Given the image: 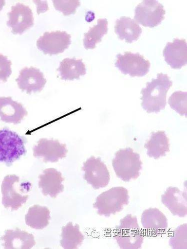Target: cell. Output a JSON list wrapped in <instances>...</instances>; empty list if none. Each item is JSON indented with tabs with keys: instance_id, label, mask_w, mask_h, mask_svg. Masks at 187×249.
Returning <instances> with one entry per match:
<instances>
[{
	"instance_id": "1",
	"label": "cell",
	"mask_w": 187,
	"mask_h": 249,
	"mask_svg": "<svg viewBox=\"0 0 187 249\" xmlns=\"http://www.w3.org/2000/svg\"><path fill=\"white\" fill-rule=\"evenodd\" d=\"M172 81L167 74H157L156 79H153L143 89L141 106L148 113H159L165 108L167 101L166 96L172 86Z\"/></svg>"
},
{
	"instance_id": "2",
	"label": "cell",
	"mask_w": 187,
	"mask_h": 249,
	"mask_svg": "<svg viewBox=\"0 0 187 249\" xmlns=\"http://www.w3.org/2000/svg\"><path fill=\"white\" fill-rule=\"evenodd\" d=\"M32 184L28 181H20L16 175L5 177L1 186L2 204L12 211L19 210L28 200Z\"/></svg>"
},
{
	"instance_id": "3",
	"label": "cell",
	"mask_w": 187,
	"mask_h": 249,
	"mask_svg": "<svg viewBox=\"0 0 187 249\" xmlns=\"http://www.w3.org/2000/svg\"><path fill=\"white\" fill-rule=\"evenodd\" d=\"M140 155L131 148L117 151L112 160V166L117 177L124 181L137 178L142 170Z\"/></svg>"
},
{
	"instance_id": "4",
	"label": "cell",
	"mask_w": 187,
	"mask_h": 249,
	"mask_svg": "<svg viewBox=\"0 0 187 249\" xmlns=\"http://www.w3.org/2000/svg\"><path fill=\"white\" fill-rule=\"evenodd\" d=\"M128 191L123 187H116L100 195L94 205L100 215L109 217L121 212L129 203Z\"/></svg>"
},
{
	"instance_id": "5",
	"label": "cell",
	"mask_w": 187,
	"mask_h": 249,
	"mask_svg": "<svg viewBox=\"0 0 187 249\" xmlns=\"http://www.w3.org/2000/svg\"><path fill=\"white\" fill-rule=\"evenodd\" d=\"M114 238L121 249H138L141 248L144 236L137 218L131 214L122 219L116 227Z\"/></svg>"
},
{
	"instance_id": "6",
	"label": "cell",
	"mask_w": 187,
	"mask_h": 249,
	"mask_svg": "<svg viewBox=\"0 0 187 249\" xmlns=\"http://www.w3.org/2000/svg\"><path fill=\"white\" fill-rule=\"evenodd\" d=\"M26 152L22 137L8 129L0 130V162L11 165Z\"/></svg>"
},
{
	"instance_id": "7",
	"label": "cell",
	"mask_w": 187,
	"mask_h": 249,
	"mask_svg": "<svg viewBox=\"0 0 187 249\" xmlns=\"http://www.w3.org/2000/svg\"><path fill=\"white\" fill-rule=\"evenodd\" d=\"M164 6L155 0H146L135 8L134 19L136 23L145 27L154 28L165 18Z\"/></svg>"
},
{
	"instance_id": "8",
	"label": "cell",
	"mask_w": 187,
	"mask_h": 249,
	"mask_svg": "<svg viewBox=\"0 0 187 249\" xmlns=\"http://www.w3.org/2000/svg\"><path fill=\"white\" fill-rule=\"evenodd\" d=\"M115 66L122 73L131 77H143L150 71L151 64L139 53L126 52L123 55H116Z\"/></svg>"
},
{
	"instance_id": "9",
	"label": "cell",
	"mask_w": 187,
	"mask_h": 249,
	"mask_svg": "<svg viewBox=\"0 0 187 249\" xmlns=\"http://www.w3.org/2000/svg\"><path fill=\"white\" fill-rule=\"evenodd\" d=\"M82 170L84 178L95 190L107 186L110 181V174L106 164L99 158L92 156L84 163Z\"/></svg>"
},
{
	"instance_id": "10",
	"label": "cell",
	"mask_w": 187,
	"mask_h": 249,
	"mask_svg": "<svg viewBox=\"0 0 187 249\" xmlns=\"http://www.w3.org/2000/svg\"><path fill=\"white\" fill-rule=\"evenodd\" d=\"M72 43L71 36L65 31L46 32L37 41L38 49L45 54H57L68 49Z\"/></svg>"
},
{
	"instance_id": "11",
	"label": "cell",
	"mask_w": 187,
	"mask_h": 249,
	"mask_svg": "<svg viewBox=\"0 0 187 249\" xmlns=\"http://www.w3.org/2000/svg\"><path fill=\"white\" fill-rule=\"evenodd\" d=\"M8 15L9 19L7 25L12 28L14 34L22 35L34 25L32 10L23 4L19 3L12 6Z\"/></svg>"
},
{
	"instance_id": "12",
	"label": "cell",
	"mask_w": 187,
	"mask_h": 249,
	"mask_svg": "<svg viewBox=\"0 0 187 249\" xmlns=\"http://www.w3.org/2000/svg\"><path fill=\"white\" fill-rule=\"evenodd\" d=\"M68 153L66 144L57 140L40 139L33 148V155L42 158L45 162H55L66 157Z\"/></svg>"
},
{
	"instance_id": "13",
	"label": "cell",
	"mask_w": 187,
	"mask_h": 249,
	"mask_svg": "<svg viewBox=\"0 0 187 249\" xmlns=\"http://www.w3.org/2000/svg\"><path fill=\"white\" fill-rule=\"evenodd\" d=\"M16 81L19 89L29 94L40 92L47 82L43 72L34 67L25 68L20 71Z\"/></svg>"
},
{
	"instance_id": "14",
	"label": "cell",
	"mask_w": 187,
	"mask_h": 249,
	"mask_svg": "<svg viewBox=\"0 0 187 249\" xmlns=\"http://www.w3.org/2000/svg\"><path fill=\"white\" fill-rule=\"evenodd\" d=\"M165 60L173 69H181L187 64V47L185 39L175 38L166 45L164 51Z\"/></svg>"
},
{
	"instance_id": "15",
	"label": "cell",
	"mask_w": 187,
	"mask_h": 249,
	"mask_svg": "<svg viewBox=\"0 0 187 249\" xmlns=\"http://www.w3.org/2000/svg\"><path fill=\"white\" fill-rule=\"evenodd\" d=\"M39 179L38 186L44 196L56 198L63 192L64 186L62 183L64 178L56 169L51 168L44 170L43 174L39 176Z\"/></svg>"
},
{
	"instance_id": "16",
	"label": "cell",
	"mask_w": 187,
	"mask_h": 249,
	"mask_svg": "<svg viewBox=\"0 0 187 249\" xmlns=\"http://www.w3.org/2000/svg\"><path fill=\"white\" fill-rule=\"evenodd\" d=\"M28 115L22 104L14 101L11 97H0V118L8 123L18 124Z\"/></svg>"
},
{
	"instance_id": "17",
	"label": "cell",
	"mask_w": 187,
	"mask_h": 249,
	"mask_svg": "<svg viewBox=\"0 0 187 249\" xmlns=\"http://www.w3.org/2000/svg\"><path fill=\"white\" fill-rule=\"evenodd\" d=\"M163 204L174 216L184 217L187 215V194L175 187H170L162 196Z\"/></svg>"
},
{
	"instance_id": "18",
	"label": "cell",
	"mask_w": 187,
	"mask_h": 249,
	"mask_svg": "<svg viewBox=\"0 0 187 249\" xmlns=\"http://www.w3.org/2000/svg\"><path fill=\"white\" fill-rule=\"evenodd\" d=\"M141 220L144 229L152 235L163 234L168 228L167 218L157 209L145 211Z\"/></svg>"
},
{
	"instance_id": "19",
	"label": "cell",
	"mask_w": 187,
	"mask_h": 249,
	"mask_svg": "<svg viewBox=\"0 0 187 249\" xmlns=\"http://www.w3.org/2000/svg\"><path fill=\"white\" fill-rule=\"evenodd\" d=\"M115 32L119 39L126 40L127 43H132L139 39L142 34V29L134 19L122 17L116 20Z\"/></svg>"
},
{
	"instance_id": "20",
	"label": "cell",
	"mask_w": 187,
	"mask_h": 249,
	"mask_svg": "<svg viewBox=\"0 0 187 249\" xmlns=\"http://www.w3.org/2000/svg\"><path fill=\"white\" fill-rule=\"evenodd\" d=\"M5 249H29L36 244L34 235L19 230H9L2 238Z\"/></svg>"
},
{
	"instance_id": "21",
	"label": "cell",
	"mask_w": 187,
	"mask_h": 249,
	"mask_svg": "<svg viewBox=\"0 0 187 249\" xmlns=\"http://www.w3.org/2000/svg\"><path fill=\"white\" fill-rule=\"evenodd\" d=\"M150 158L158 159L170 151L169 140L163 131L153 132L150 139L145 144Z\"/></svg>"
},
{
	"instance_id": "22",
	"label": "cell",
	"mask_w": 187,
	"mask_h": 249,
	"mask_svg": "<svg viewBox=\"0 0 187 249\" xmlns=\"http://www.w3.org/2000/svg\"><path fill=\"white\" fill-rule=\"evenodd\" d=\"M61 79L64 80L79 79L87 73L86 66L81 59L66 58L60 62L57 69Z\"/></svg>"
},
{
	"instance_id": "23",
	"label": "cell",
	"mask_w": 187,
	"mask_h": 249,
	"mask_svg": "<svg viewBox=\"0 0 187 249\" xmlns=\"http://www.w3.org/2000/svg\"><path fill=\"white\" fill-rule=\"evenodd\" d=\"M50 219V211L48 207L38 205L30 207L25 216L26 224L37 230L44 229L49 224Z\"/></svg>"
},
{
	"instance_id": "24",
	"label": "cell",
	"mask_w": 187,
	"mask_h": 249,
	"mask_svg": "<svg viewBox=\"0 0 187 249\" xmlns=\"http://www.w3.org/2000/svg\"><path fill=\"white\" fill-rule=\"evenodd\" d=\"M60 245L67 249H77L85 240V236L79 230V226L72 222L62 227Z\"/></svg>"
},
{
	"instance_id": "25",
	"label": "cell",
	"mask_w": 187,
	"mask_h": 249,
	"mask_svg": "<svg viewBox=\"0 0 187 249\" xmlns=\"http://www.w3.org/2000/svg\"><path fill=\"white\" fill-rule=\"evenodd\" d=\"M108 32V21L107 18L97 20V24L91 28L88 33L85 34L84 45L85 49L93 50L96 45L101 42L104 36Z\"/></svg>"
},
{
	"instance_id": "26",
	"label": "cell",
	"mask_w": 187,
	"mask_h": 249,
	"mask_svg": "<svg viewBox=\"0 0 187 249\" xmlns=\"http://www.w3.org/2000/svg\"><path fill=\"white\" fill-rule=\"evenodd\" d=\"M186 92H175L169 98L168 103L171 108L181 116L187 117Z\"/></svg>"
},
{
	"instance_id": "27",
	"label": "cell",
	"mask_w": 187,
	"mask_h": 249,
	"mask_svg": "<svg viewBox=\"0 0 187 249\" xmlns=\"http://www.w3.org/2000/svg\"><path fill=\"white\" fill-rule=\"evenodd\" d=\"M187 225L184 224L179 226L174 232L169 241L173 249H187Z\"/></svg>"
},
{
	"instance_id": "28",
	"label": "cell",
	"mask_w": 187,
	"mask_h": 249,
	"mask_svg": "<svg viewBox=\"0 0 187 249\" xmlns=\"http://www.w3.org/2000/svg\"><path fill=\"white\" fill-rule=\"evenodd\" d=\"M56 9L65 16L74 14L77 7L80 5L79 1H53Z\"/></svg>"
},
{
	"instance_id": "29",
	"label": "cell",
	"mask_w": 187,
	"mask_h": 249,
	"mask_svg": "<svg viewBox=\"0 0 187 249\" xmlns=\"http://www.w3.org/2000/svg\"><path fill=\"white\" fill-rule=\"evenodd\" d=\"M12 62L6 56L0 54V81L6 82L12 74Z\"/></svg>"
},
{
	"instance_id": "30",
	"label": "cell",
	"mask_w": 187,
	"mask_h": 249,
	"mask_svg": "<svg viewBox=\"0 0 187 249\" xmlns=\"http://www.w3.org/2000/svg\"><path fill=\"white\" fill-rule=\"evenodd\" d=\"M6 2L5 1H0V11H1L5 6Z\"/></svg>"
}]
</instances>
